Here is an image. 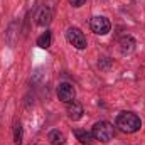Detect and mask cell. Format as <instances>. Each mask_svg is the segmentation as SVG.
Masks as SVG:
<instances>
[{"instance_id": "obj_8", "label": "cell", "mask_w": 145, "mask_h": 145, "mask_svg": "<svg viewBox=\"0 0 145 145\" xmlns=\"http://www.w3.org/2000/svg\"><path fill=\"white\" fill-rule=\"evenodd\" d=\"M135 46H137V42L132 36H125L120 39V52L121 54H132L135 51Z\"/></svg>"}, {"instance_id": "obj_2", "label": "cell", "mask_w": 145, "mask_h": 145, "mask_svg": "<svg viewBox=\"0 0 145 145\" xmlns=\"http://www.w3.org/2000/svg\"><path fill=\"white\" fill-rule=\"evenodd\" d=\"M91 133H93V138H96V140H100L103 144H108L115 137V128L108 121H98V123H95Z\"/></svg>"}, {"instance_id": "obj_1", "label": "cell", "mask_w": 145, "mask_h": 145, "mask_svg": "<svg viewBox=\"0 0 145 145\" xmlns=\"http://www.w3.org/2000/svg\"><path fill=\"white\" fill-rule=\"evenodd\" d=\"M116 127L121 132H125V133H135V132L140 130L142 121H140V118L135 113H132V111H121L116 116Z\"/></svg>"}, {"instance_id": "obj_11", "label": "cell", "mask_w": 145, "mask_h": 145, "mask_svg": "<svg viewBox=\"0 0 145 145\" xmlns=\"http://www.w3.org/2000/svg\"><path fill=\"white\" fill-rule=\"evenodd\" d=\"M22 138H24L22 123H20V121H15V125H14V144L15 145H22Z\"/></svg>"}, {"instance_id": "obj_7", "label": "cell", "mask_w": 145, "mask_h": 145, "mask_svg": "<svg viewBox=\"0 0 145 145\" xmlns=\"http://www.w3.org/2000/svg\"><path fill=\"white\" fill-rule=\"evenodd\" d=\"M83 113H84V110H83V106H81V103H78V101L68 103V116L71 118L72 121L81 120V118H83Z\"/></svg>"}, {"instance_id": "obj_3", "label": "cell", "mask_w": 145, "mask_h": 145, "mask_svg": "<svg viewBox=\"0 0 145 145\" xmlns=\"http://www.w3.org/2000/svg\"><path fill=\"white\" fill-rule=\"evenodd\" d=\"M89 27H91V31H93L95 34H98V36H106L110 32V29H111V24H110V20L106 17H103V15H95V17L89 20Z\"/></svg>"}, {"instance_id": "obj_6", "label": "cell", "mask_w": 145, "mask_h": 145, "mask_svg": "<svg viewBox=\"0 0 145 145\" xmlns=\"http://www.w3.org/2000/svg\"><path fill=\"white\" fill-rule=\"evenodd\" d=\"M51 20H52V10H51L49 7L42 5V7L39 8L37 15H36V24L40 25V27H46V25H49Z\"/></svg>"}, {"instance_id": "obj_5", "label": "cell", "mask_w": 145, "mask_h": 145, "mask_svg": "<svg viewBox=\"0 0 145 145\" xmlns=\"http://www.w3.org/2000/svg\"><path fill=\"white\" fill-rule=\"evenodd\" d=\"M74 96H76V91H74V86L69 83H61L57 86V98L64 103H71L74 101Z\"/></svg>"}, {"instance_id": "obj_13", "label": "cell", "mask_w": 145, "mask_h": 145, "mask_svg": "<svg viewBox=\"0 0 145 145\" xmlns=\"http://www.w3.org/2000/svg\"><path fill=\"white\" fill-rule=\"evenodd\" d=\"M84 2H86V0H69V3H71L72 7H81Z\"/></svg>"}, {"instance_id": "obj_4", "label": "cell", "mask_w": 145, "mask_h": 145, "mask_svg": "<svg viewBox=\"0 0 145 145\" xmlns=\"http://www.w3.org/2000/svg\"><path fill=\"white\" fill-rule=\"evenodd\" d=\"M66 39H68V42L72 44L76 49H86V46H88L84 34H83L81 29H78V27H69V29L66 31Z\"/></svg>"}, {"instance_id": "obj_9", "label": "cell", "mask_w": 145, "mask_h": 145, "mask_svg": "<svg viewBox=\"0 0 145 145\" xmlns=\"http://www.w3.org/2000/svg\"><path fill=\"white\" fill-rule=\"evenodd\" d=\"M47 140H49L51 145H64L66 144V137L59 130H51L49 135H47Z\"/></svg>"}, {"instance_id": "obj_12", "label": "cell", "mask_w": 145, "mask_h": 145, "mask_svg": "<svg viewBox=\"0 0 145 145\" xmlns=\"http://www.w3.org/2000/svg\"><path fill=\"white\" fill-rule=\"evenodd\" d=\"M74 135L81 144H91V140H93V133L86 132V130H74Z\"/></svg>"}, {"instance_id": "obj_10", "label": "cell", "mask_w": 145, "mask_h": 145, "mask_svg": "<svg viewBox=\"0 0 145 145\" xmlns=\"http://www.w3.org/2000/svg\"><path fill=\"white\" fill-rule=\"evenodd\" d=\"M51 44H52V36H51L49 31H46L44 34H40V36L37 37V46L39 47L47 49V47H51Z\"/></svg>"}]
</instances>
